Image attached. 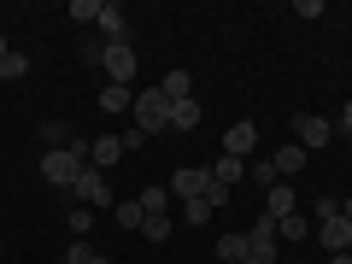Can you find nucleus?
I'll return each instance as SVG.
<instances>
[{
	"label": "nucleus",
	"instance_id": "obj_7",
	"mask_svg": "<svg viewBox=\"0 0 352 264\" xmlns=\"http://www.w3.org/2000/svg\"><path fill=\"white\" fill-rule=\"evenodd\" d=\"M76 200H82L88 206V212H94V206H112V188H106V176L100 170H88V164H82V176H76Z\"/></svg>",
	"mask_w": 352,
	"mask_h": 264
},
{
	"label": "nucleus",
	"instance_id": "obj_10",
	"mask_svg": "<svg viewBox=\"0 0 352 264\" xmlns=\"http://www.w3.org/2000/svg\"><path fill=\"white\" fill-rule=\"evenodd\" d=\"M100 41L106 47H118V41H129V18H124V6H118V0H106V12H100Z\"/></svg>",
	"mask_w": 352,
	"mask_h": 264
},
{
	"label": "nucleus",
	"instance_id": "obj_12",
	"mask_svg": "<svg viewBox=\"0 0 352 264\" xmlns=\"http://www.w3.org/2000/svg\"><path fill=\"white\" fill-rule=\"evenodd\" d=\"M270 164H276V176L288 182V176H300L305 164H311V153H305L300 141H288V147H276V159H270Z\"/></svg>",
	"mask_w": 352,
	"mask_h": 264
},
{
	"label": "nucleus",
	"instance_id": "obj_13",
	"mask_svg": "<svg viewBox=\"0 0 352 264\" xmlns=\"http://www.w3.org/2000/svg\"><path fill=\"white\" fill-rule=\"evenodd\" d=\"M206 170H212V182H217V188H235L241 176H247V159H229V153H217V159L206 164Z\"/></svg>",
	"mask_w": 352,
	"mask_h": 264
},
{
	"label": "nucleus",
	"instance_id": "obj_14",
	"mask_svg": "<svg viewBox=\"0 0 352 264\" xmlns=\"http://www.w3.org/2000/svg\"><path fill=\"white\" fill-rule=\"evenodd\" d=\"M294 206H300V200H294V188H288V182H276V188L264 194V217H270V223H276V217H288Z\"/></svg>",
	"mask_w": 352,
	"mask_h": 264
},
{
	"label": "nucleus",
	"instance_id": "obj_2",
	"mask_svg": "<svg viewBox=\"0 0 352 264\" xmlns=\"http://www.w3.org/2000/svg\"><path fill=\"white\" fill-rule=\"evenodd\" d=\"M129 112H135V129H141V135H164V129H170V100H164L159 88H141Z\"/></svg>",
	"mask_w": 352,
	"mask_h": 264
},
{
	"label": "nucleus",
	"instance_id": "obj_31",
	"mask_svg": "<svg viewBox=\"0 0 352 264\" xmlns=\"http://www.w3.org/2000/svg\"><path fill=\"white\" fill-rule=\"evenodd\" d=\"M118 141H124V153H135V147H147V135H141L135 124H129V129H124V135H118Z\"/></svg>",
	"mask_w": 352,
	"mask_h": 264
},
{
	"label": "nucleus",
	"instance_id": "obj_18",
	"mask_svg": "<svg viewBox=\"0 0 352 264\" xmlns=\"http://www.w3.org/2000/svg\"><path fill=\"white\" fill-rule=\"evenodd\" d=\"M135 200H141V212H170V188H164V182H153V188H141Z\"/></svg>",
	"mask_w": 352,
	"mask_h": 264
},
{
	"label": "nucleus",
	"instance_id": "obj_9",
	"mask_svg": "<svg viewBox=\"0 0 352 264\" xmlns=\"http://www.w3.org/2000/svg\"><path fill=\"white\" fill-rule=\"evenodd\" d=\"M112 164H124V141L118 135H100V141H88V170H112Z\"/></svg>",
	"mask_w": 352,
	"mask_h": 264
},
{
	"label": "nucleus",
	"instance_id": "obj_16",
	"mask_svg": "<svg viewBox=\"0 0 352 264\" xmlns=\"http://www.w3.org/2000/svg\"><path fill=\"white\" fill-rule=\"evenodd\" d=\"M159 94H164V100H194V76L188 71H170V76H164V82H159Z\"/></svg>",
	"mask_w": 352,
	"mask_h": 264
},
{
	"label": "nucleus",
	"instance_id": "obj_4",
	"mask_svg": "<svg viewBox=\"0 0 352 264\" xmlns=\"http://www.w3.org/2000/svg\"><path fill=\"white\" fill-rule=\"evenodd\" d=\"M329 135H335V124H329V118H317V112H300V118H294V141H300L305 153H323Z\"/></svg>",
	"mask_w": 352,
	"mask_h": 264
},
{
	"label": "nucleus",
	"instance_id": "obj_26",
	"mask_svg": "<svg viewBox=\"0 0 352 264\" xmlns=\"http://www.w3.org/2000/svg\"><path fill=\"white\" fill-rule=\"evenodd\" d=\"M24 71H30V59H24V53H18V47L6 53V59H0V82H18V76H24Z\"/></svg>",
	"mask_w": 352,
	"mask_h": 264
},
{
	"label": "nucleus",
	"instance_id": "obj_17",
	"mask_svg": "<svg viewBox=\"0 0 352 264\" xmlns=\"http://www.w3.org/2000/svg\"><path fill=\"white\" fill-rule=\"evenodd\" d=\"M311 235V223H305L300 212H288V217H276V241H305Z\"/></svg>",
	"mask_w": 352,
	"mask_h": 264
},
{
	"label": "nucleus",
	"instance_id": "obj_19",
	"mask_svg": "<svg viewBox=\"0 0 352 264\" xmlns=\"http://www.w3.org/2000/svg\"><path fill=\"white\" fill-rule=\"evenodd\" d=\"M129 106H135V100H129V88H118V82L100 88V112H129Z\"/></svg>",
	"mask_w": 352,
	"mask_h": 264
},
{
	"label": "nucleus",
	"instance_id": "obj_27",
	"mask_svg": "<svg viewBox=\"0 0 352 264\" xmlns=\"http://www.w3.org/2000/svg\"><path fill=\"white\" fill-rule=\"evenodd\" d=\"M65 264H112V258H106V252H94L88 241H76V247L65 252Z\"/></svg>",
	"mask_w": 352,
	"mask_h": 264
},
{
	"label": "nucleus",
	"instance_id": "obj_20",
	"mask_svg": "<svg viewBox=\"0 0 352 264\" xmlns=\"http://www.w3.org/2000/svg\"><path fill=\"white\" fill-rule=\"evenodd\" d=\"M141 235L147 241H170V212H147L141 217Z\"/></svg>",
	"mask_w": 352,
	"mask_h": 264
},
{
	"label": "nucleus",
	"instance_id": "obj_5",
	"mask_svg": "<svg viewBox=\"0 0 352 264\" xmlns=\"http://www.w3.org/2000/svg\"><path fill=\"white\" fill-rule=\"evenodd\" d=\"M100 71H106V82L129 88V76H135V47H129V41H118V47H106V53H100Z\"/></svg>",
	"mask_w": 352,
	"mask_h": 264
},
{
	"label": "nucleus",
	"instance_id": "obj_23",
	"mask_svg": "<svg viewBox=\"0 0 352 264\" xmlns=\"http://www.w3.org/2000/svg\"><path fill=\"white\" fill-rule=\"evenodd\" d=\"M100 12H106V0H71V18H76V24H100Z\"/></svg>",
	"mask_w": 352,
	"mask_h": 264
},
{
	"label": "nucleus",
	"instance_id": "obj_3",
	"mask_svg": "<svg viewBox=\"0 0 352 264\" xmlns=\"http://www.w3.org/2000/svg\"><path fill=\"white\" fill-rule=\"evenodd\" d=\"M164 188H170L182 206H188V200H206V188H212V170H206V164H182V170H176Z\"/></svg>",
	"mask_w": 352,
	"mask_h": 264
},
{
	"label": "nucleus",
	"instance_id": "obj_15",
	"mask_svg": "<svg viewBox=\"0 0 352 264\" xmlns=\"http://www.w3.org/2000/svg\"><path fill=\"white\" fill-rule=\"evenodd\" d=\"M200 100H176L170 106V129H176V135H188V129H200Z\"/></svg>",
	"mask_w": 352,
	"mask_h": 264
},
{
	"label": "nucleus",
	"instance_id": "obj_32",
	"mask_svg": "<svg viewBox=\"0 0 352 264\" xmlns=\"http://www.w3.org/2000/svg\"><path fill=\"white\" fill-rule=\"evenodd\" d=\"M335 129H346V135H352V100L340 106V124H335Z\"/></svg>",
	"mask_w": 352,
	"mask_h": 264
},
{
	"label": "nucleus",
	"instance_id": "obj_25",
	"mask_svg": "<svg viewBox=\"0 0 352 264\" xmlns=\"http://www.w3.org/2000/svg\"><path fill=\"white\" fill-rule=\"evenodd\" d=\"M247 176H252V182H258L264 194H270V188H276V182H282V176H276V164H270V159H258V164H247Z\"/></svg>",
	"mask_w": 352,
	"mask_h": 264
},
{
	"label": "nucleus",
	"instance_id": "obj_24",
	"mask_svg": "<svg viewBox=\"0 0 352 264\" xmlns=\"http://www.w3.org/2000/svg\"><path fill=\"white\" fill-rule=\"evenodd\" d=\"M118 229H124V235H129V229H141V217H147V212H141V200H124V206H118Z\"/></svg>",
	"mask_w": 352,
	"mask_h": 264
},
{
	"label": "nucleus",
	"instance_id": "obj_11",
	"mask_svg": "<svg viewBox=\"0 0 352 264\" xmlns=\"http://www.w3.org/2000/svg\"><path fill=\"white\" fill-rule=\"evenodd\" d=\"M317 241H323L329 252H346V247H352V223H346L340 212H335V217H323V223H317Z\"/></svg>",
	"mask_w": 352,
	"mask_h": 264
},
{
	"label": "nucleus",
	"instance_id": "obj_28",
	"mask_svg": "<svg viewBox=\"0 0 352 264\" xmlns=\"http://www.w3.org/2000/svg\"><path fill=\"white\" fill-rule=\"evenodd\" d=\"M65 223H71V235H76V241H88V229H94V212H88V206H76Z\"/></svg>",
	"mask_w": 352,
	"mask_h": 264
},
{
	"label": "nucleus",
	"instance_id": "obj_21",
	"mask_svg": "<svg viewBox=\"0 0 352 264\" xmlns=\"http://www.w3.org/2000/svg\"><path fill=\"white\" fill-rule=\"evenodd\" d=\"M41 141H47V147H71V124H59V118H47V124H41Z\"/></svg>",
	"mask_w": 352,
	"mask_h": 264
},
{
	"label": "nucleus",
	"instance_id": "obj_34",
	"mask_svg": "<svg viewBox=\"0 0 352 264\" xmlns=\"http://www.w3.org/2000/svg\"><path fill=\"white\" fill-rule=\"evenodd\" d=\"M329 264H352V258H346V252H335V258H329Z\"/></svg>",
	"mask_w": 352,
	"mask_h": 264
},
{
	"label": "nucleus",
	"instance_id": "obj_8",
	"mask_svg": "<svg viewBox=\"0 0 352 264\" xmlns=\"http://www.w3.org/2000/svg\"><path fill=\"white\" fill-rule=\"evenodd\" d=\"M252 147H258V124H252V118H241V124L223 129V153H229V159H247Z\"/></svg>",
	"mask_w": 352,
	"mask_h": 264
},
{
	"label": "nucleus",
	"instance_id": "obj_36",
	"mask_svg": "<svg viewBox=\"0 0 352 264\" xmlns=\"http://www.w3.org/2000/svg\"><path fill=\"white\" fill-rule=\"evenodd\" d=\"M241 264H258V258H241Z\"/></svg>",
	"mask_w": 352,
	"mask_h": 264
},
{
	"label": "nucleus",
	"instance_id": "obj_33",
	"mask_svg": "<svg viewBox=\"0 0 352 264\" xmlns=\"http://www.w3.org/2000/svg\"><path fill=\"white\" fill-rule=\"evenodd\" d=\"M340 217H346V223H352V200H340Z\"/></svg>",
	"mask_w": 352,
	"mask_h": 264
},
{
	"label": "nucleus",
	"instance_id": "obj_22",
	"mask_svg": "<svg viewBox=\"0 0 352 264\" xmlns=\"http://www.w3.org/2000/svg\"><path fill=\"white\" fill-rule=\"evenodd\" d=\"M217 258H223V264H241V258H247V235H223V241H217Z\"/></svg>",
	"mask_w": 352,
	"mask_h": 264
},
{
	"label": "nucleus",
	"instance_id": "obj_35",
	"mask_svg": "<svg viewBox=\"0 0 352 264\" xmlns=\"http://www.w3.org/2000/svg\"><path fill=\"white\" fill-rule=\"evenodd\" d=\"M6 53H12V47H6V36H0V59H6Z\"/></svg>",
	"mask_w": 352,
	"mask_h": 264
},
{
	"label": "nucleus",
	"instance_id": "obj_1",
	"mask_svg": "<svg viewBox=\"0 0 352 264\" xmlns=\"http://www.w3.org/2000/svg\"><path fill=\"white\" fill-rule=\"evenodd\" d=\"M82 164H88V141L82 135H76L71 147H47L41 153V182H47V188H76Z\"/></svg>",
	"mask_w": 352,
	"mask_h": 264
},
{
	"label": "nucleus",
	"instance_id": "obj_30",
	"mask_svg": "<svg viewBox=\"0 0 352 264\" xmlns=\"http://www.w3.org/2000/svg\"><path fill=\"white\" fill-rule=\"evenodd\" d=\"M100 53H106L100 36H82V65H100Z\"/></svg>",
	"mask_w": 352,
	"mask_h": 264
},
{
	"label": "nucleus",
	"instance_id": "obj_29",
	"mask_svg": "<svg viewBox=\"0 0 352 264\" xmlns=\"http://www.w3.org/2000/svg\"><path fill=\"white\" fill-rule=\"evenodd\" d=\"M182 223H194V229L212 223V206H206V200H188V206H182Z\"/></svg>",
	"mask_w": 352,
	"mask_h": 264
},
{
	"label": "nucleus",
	"instance_id": "obj_6",
	"mask_svg": "<svg viewBox=\"0 0 352 264\" xmlns=\"http://www.w3.org/2000/svg\"><path fill=\"white\" fill-rule=\"evenodd\" d=\"M247 258L276 264V223H270V217H258V223L247 229Z\"/></svg>",
	"mask_w": 352,
	"mask_h": 264
}]
</instances>
